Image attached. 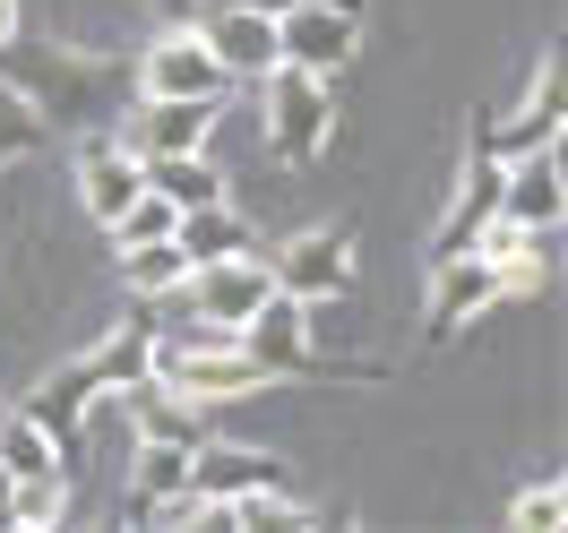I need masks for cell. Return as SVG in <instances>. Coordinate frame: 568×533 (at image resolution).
<instances>
[{
  "label": "cell",
  "instance_id": "12",
  "mask_svg": "<svg viewBox=\"0 0 568 533\" xmlns=\"http://www.w3.org/2000/svg\"><path fill=\"white\" fill-rule=\"evenodd\" d=\"M130 121H139V130H130L139 155H207V139H215V121H224V112L199 104V95H139Z\"/></svg>",
  "mask_w": 568,
  "mask_h": 533
},
{
  "label": "cell",
  "instance_id": "1",
  "mask_svg": "<svg viewBox=\"0 0 568 533\" xmlns=\"http://www.w3.org/2000/svg\"><path fill=\"white\" fill-rule=\"evenodd\" d=\"M0 86L36 104L43 130H112L139 104V61L112 52H43V43H0Z\"/></svg>",
  "mask_w": 568,
  "mask_h": 533
},
{
  "label": "cell",
  "instance_id": "18",
  "mask_svg": "<svg viewBox=\"0 0 568 533\" xmlns=\"http://www.w3.org/2000/svg\"><path fill=\"white\" fill-rule=\"evenodd\" d=\"M139 164H146V189L173 198V207H207V198H224V181L207 173V155H139Z\"/></svg>",
  "mask_w": 568,
  "mask_h": 533
},
{
  "label": "cell",
  "instance_id": "4",
  "mask_svg": "<svg viewBox=\"0 0 568 533\" xmlns=\"http://www.w3.org/2000/svg\"><path fill=\"white\" fill-rule=\"evenodd\" d=\"M267 293H276V267H267L258 249H233V258H207V267L181 276V310L207 319V327H242Z\"/></svg>",
  "mask_w": 568,
  "mask_h": 533
},
{
  "label": "cell",
  "instance_id": "7",
  "mask_svg": "<svg viewBox=\"0 0 568 533\" xmlns=\"http://www.w3.org/2000/svg\"><path fill=\"white\" fill-rule=\"evenodd\" d=\"M139 95H199V104H224L233 78H224V61L207 52L199 27H173V35H155L139 52Z\"/></svg>",
  "mask_w": 568,
  "mask_h": 533
},
{
  "label": "cell",
  "instance_id": "25",
  "mask_svg": "<svg viewBox=\"0 0 568 533\" xmlns=\"http://www.w3.org/2000/svg\"><path fill=\"white\" fill-rule=\"evenodd\" d=\"M258 9H293V0H258ZM336 9H362V0H336Z\"/></svg>",
  "mask_w": 568,
  "mask_h": 533
},
{
  "label": "cell",
  "instance_id": "13",
  "mask_svg": "<svg viewBox=\"0 0 568 533\" xmlns=\"http://www.w3.org/2000/svg\"><path fill=\"white\" fill-rule=\"evenodd\" d=\"M190 491L215 499V508H233L250 491H284V464L267 448H224V439H199L190 448Z\"/></svg>",
  "mask_w": 568,
  "mask_h": 533
},
{
  "label": "cell",
  "instance_id": "2",
  "mask_svg": "<svg viewBox=\"0 0 568 533\" xmlns=\"http://www.w3.org/2000/svg\"><path fill=\"white\" fill-rule=\"evenodd\" d=\"M258 112H267V146H276L284 164H311V155L327 146V130H336L327 78L293 70V61H276V70L258 78Z\"/></svg>",
  "mask_w": 568,
  "mask_h": 533
},
{
  "label": "cell",
  "instance_id": "17",
  "mask_svg": "<svg viewBox=\"0 0 568 533\" xmlns=\"http://www.w3.org/2000/svg\"><path fill=\"white\" fill-rule=\"evenodd\" d=\"M190 448H199V439H146V448H139V464H130V499H121L130 525H139L155 499L190 491Z\"/></svg>",
  "mask_w": 568,
  "mask_h": 533
},
{
  "label": "cell",
  "instance_id": "3",
  "mask_svg": "<svg viewBox=\"0 0 568 533\" xmlns=\"http://www.w3.org/2000/svg\"><path fill=\"white\" fill-rule=\"evenodd\" d=\"M491 215H499V155H491V112H474V130H465L457 198H448V215L430 224V258H457V249H474Z\"/></svg>",
  "mask_w": 568,
  "mask_h": 533
},
{
  "label": "cell",
  "instance_id": "16",
  "mask_svg": "<svg viewBox=\"0 0 568 533\" xmlns=\"http://www.w3.org/2000/svg\"><path fill=\"white\" fill-rule=\"evenodd\" d=\"M173 242L190 267H207V258H233V249H258V233H250L242 207H224V198H207V207H181L173 215Z\"/></svg>",
  "mask_w": 568,
  "mask_h": 533
},
{
  "label": "cell",
  "instance_id": "14",
  "mask_svg": "<svg viewBox=\"0 0 568 533\" xmlns=\"http://www.w3.org/2000/svg\"><path fill=\"white\" fill-rule=\"evenodd\" d=\"M146 189V164H139V146H121V139H95L87 155H78V207L95 215V224H112V215L130 207Z\"/></svg>",
  "mask_w": 568,
  "mask_h": 533
},
{
  "label": "cell",
  "instance_id": "19",
  "mask_svg": "<svg viewBox=\"0 0 568 533\" xmlns=\"http://www.w3.org/2000/svg\"><path fill=\"white\" fill-rule=\"evenodd\" d=\"M121 276H130V293L164 301V293H181L190 258H181V242H130V249H121Z\"/></svg>",
  "mask_w": 568,
  "mask_h": 533
},
{
  "label": "cell",
  "instance_id": "21",
  "mask_svg": "<svg viewBox=\"0 0 568 533\" xmlns=\"http://www.w3.org/2000/svg\"><path fill=\"white\" fill-rule=\"evenodd\" d=\"M173 215H181L173 198H155V189H139V198H130V207L112 215L104 233H112L121 249H130V242H173Z\"/></svg>",
  "mask_w": 568,
  "mask_h": 533
},
{
  "label": "cell",
  "instance_id": "9",
  "mask_svg": "<svg viewBox=\"0 0 568 533\" xmlns=\"http://www.w3.org/2000/svg\"><path fill=\"white\" fill-rule=\"evenodd\" d=\"M267 267H276V293H293L302 310H327V301L354 293V242H345L336 224L302 233V242H284V258H267Z\"/></svg>",
  "mask_w": 568,
  "mask_h": 533
},
{
  "label": "cell",
  "instance_id": "5",
  "mask_svg": "<svg viewBox=\"0 0 568 533\" xmlns=\"http://www.w3.org/2000/svg\"><path fill=\"white\" fill-rule=\"evenodd\" d=\"M354 43H362V9H336V0H293V9H276V61H293V70L336 78L354 61Z\"/></svg>",
  "mask_w": 568,
  "mask_h": 533
},
{
  "label": "cell",
  "instance_id": "8",
  "mask_svg": "<svg viewBox=\"0 0 568 533\" xmlns=\"http://www.w3.org/2000/svg\"><path fill=\"white\" fill-rule=\"evenodd\" d=\"M491 301H508V285H499V258L491 249H457V258H430V345H448L465 319H483Z\"/></svg>",
  "mask_w": 568,
  "mask_h": 533
},
{
  "label": "cell",
  "instance_id": "23",
  "mask_svg": "<svg viewBox=\"0 0 568 533\" xmlns=\"http://www.w3.org/2000/svg\"><path fill=\"white\" fill-rule=\"evenodd\" d=\"M560 516H568V491H560V482H534V491L508 508V525H517V533H560Z\"/></svg>",
  "mask_w": 568,
  "mask_h": 533
},
{
  "label": "cell",
  "instance_id": "26",
  "mask_svg": "<svg viewBox=\"0 0 568 533\" xmlns=\"http://www.w3.org/2000/svg\"><path fill=\"white\" fill-rule=\"evenodd\" d=\"M0 525H9V473H0Z\"/></svg>",
  "mask_w": 568,
  "mask_h": 533
},
{
  "label": "cell",
  "instance_id": "22",
  "mask_svg": "<svg viewBox=\"0 0 568 533\" xmlns=\"http://www.w3.org/2000/svg\"><path fill=\"white\" fill-rule=\"evenodd\" d=\"M43 139H52V130H43V121H36V104L0 86V164H18V155H36Z\"/></svg>",
  "mask_w": 568,
  "mask_h": 533
},
{
  "label": "cell",
  "instance_id": "6",
  "mask_svg": "<svg viewBox=\"0 0 568 533\" xmlns=\"http://www.w3.org/2000/svg\"><path fill=\"white\" fill-rule=\"evenodd\" d=\"M233 345L250 353L258 379H302V370H320V353H311V310H302L293 293H267V301L233 327Z\"/></svg>",
  "mask_w": 568,
  "mask_h": 533
},
{
  "label": "cell",
  "instance_id": "27",
  "mask_svg": "<svg viewBox=\"0 0 568 533\" xmlns=\"http://www.w3.org/2000/svg\"><path fill=\"white\" fill-rule=\"evenodd\" d=\"M0 430H9V404H0Z\"/></svg>",
  "mask_w": 568,
  "mask_h": 533
},
{
  "label": "cell",
  "instance_id": "15",
  "mask_svg": "<svg viewBox=\"0 0 568 533\" xmlns=\"http://www.w3.org/2000/svg\"><path fill=\"white\" fill-rule=\"evenodd\" d=\"M534 146H560V61H542L534 70V95L517 121H499L491 112V155L508 164V155H534Z\"/></svg>",
  "mask_w": 568,
  "mask_h": 533
},
{
  "label": "cell",
  "instance_id": "20",
  "mask_svg": "<svg viewBox=\"0 0 568 533\" xmlns=\"http://www.w3.org/2000/svg\"><path fill=\"white\" fill-rule=\"evenodd\" d=\"M61 508H70V473H27V482H9V525H61Z\"/></svg>",
  "mask_w": 568,
  "mask_h": 533
},
{
  "label": "cell",
  "instance_id": "24",
  "mask_svg": "<svg viewBox=\"0 0 568 533\" xmlns=\"http://www.w3.org/2000/svg\"><path fill=\"white\" fill-rule=\"evenodd\" d=\"M18 35V0H0V43Z\"/></svg>",
  "mask_w": 568,
  "mask_h": 533
},
{
  "label": "cell",
  "instance_id": "10",
  "mask_svg": "<svg viewBox=\"0 0 568 533\" xmlns=\"http://www.w3.org/2000/svg\"><path fill=\"white\" fill-rule=\"evenodd\" d=\"M199 35H207V52L224 61L233 86L276 70V9H258V0H215L207 18H199Z\"/></svg>",
  "mask_w": 568,
  "mask_h": 533
},
{
  "label": "cell",
  "instance_id": "11",
  "mask_svg": "<svg viewBox=\"0 0 568 533\" xmlns=\"http://www.w3.org/2000/svg\"><path fill=\"white\" fill-rule=\"evenodd\" d=\"M568 207V189H560V146H534V155H508L499 164V224H517V233H551Z\"/></svg>",
  "mask_w": 568,
  "mask_h": 533
}]
</instances>
